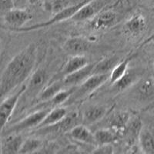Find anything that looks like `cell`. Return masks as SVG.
Listing matches in <instances>:
<instances>
[{
  "mask_svg": "<svg viewBox=\"0 0 154 154\" xmlns=\"http://www.w3.org/2000/svg\"><path fill=\"white\" fill-rule=\"evenodd\" d=\"M37 55V46L31 43L9 62L0 77V102L29 78L36 65Z\"/></svg>",
  "mask_w": 154,
  "mask_h": 154,
  "instance_id": "cell-1",
  "label": "cell"
},
{
  "mask_svg": "<svg viewBox=\"0 0 154 154\" xmlns=\"http://www.w3.org/2000/svg\"><path fill=\"white\" fill-rule=\"evenodd\" d=\"M109 74H92L89 78L76 86L68 101H78L93 93L96 89L109 80Z\"/></svg>",
  "mask_w": 154,
  "mask_h": 154,
  "instance_id": "cell-2",
  "label": "cell"
},
{
  "mask_svg": "<svg viewBox=\"0 0 154 154\" xmlns=\"http://www.w3.org/2000/svg\"><path fill=\"white\" fill-rule=\"evenodd\" d=\"M121 19L122 16L118 9L107 7L89 20V27L96 31L108 29L117 24Z\"/></svg>",
  "mask_w": 154,
  "mask_h": 154,
  "instance_id": "cell-3",
  "label": "cell"
},
{
  "mask_svg": "<svg viewBox=\"0 0 154 154\" xmlns=\"http://www.w3.org/2000/svg\"><path fill=\"white\" fill-rule=\"evenodd\" d=\"M89 1H90V0H82V1H79V2H76L74 5L69 6V7L63 9L61 12L53 15V17L51 18L49 20H48V21L40 23H36V24L32 25V26H29L22 27V28L16 30V32H29L36 29H40L50 26L55 24V23H60V22L65 21L66 19H71L76 13L77 11L79 10L82 5H85Z\"/></svg>",
  "mask_w": 154,
  "mask_h": 154,
  "instance_id": "cell-4",
  "label": "cell"
},
{
  "mask_svg": "<svg viewBox=\"0 0 154 154\" xmlns=\"http://www.w3.org/2000/svg\"><path fill=\"white\" fill-rule=\"evenodd\" d=\"M26 89V85H22L16 93L9 95L0 102V133L9 122Z\"/></svg>",
  "mask_w": 154,
  "mask_h": 154,
  "instance_id": "cell-5",
  "label": "cell"
},
{
  "mask_svg": "<svg viewBox=\"0 0 154 154\" xmlns=\"http://www.w3.org/2000/svg\"><path fill=\"white\" fill-rule=\"evenodd\" d=\"M50 109L51 108H44L42 109L36 110L29 114L27 116L19 120L14 125L11 126L7 130H5V134L19 133L25 130L32 129V128H37L42 123V121L43 120L46 114L49 112Z\"/></svg>",
  "mask_w": 154,
  "mask_h": 154,
  "instance_id": "cell-6",
  "label": "cell"
},
{
  "mask_svg": "<svg viewBox=\"0 0 154 154\" xmlns=\"http://www.w3.org/2000/svg\"><path fill=\"white\" fill-rule=\"evenodd\" d=\"M112 0H90L83 5L71 18L75 22L89 21L109 5Z\"/></svg>",
  "mask_w": 154,
  "mask_h": 154,
  "instance_id": "cell-7",
  "label": "cell"
},
{
  "mask_svg": "<svg viewBox=\"0 0 154 154\" xmlns=\"http://www.w3.org/2000/svg\"><path fill=\"white\" fill-rule=\"evenodd\" d=\"M48 79L49 74L46 69L39 68L34 70L33 72L30 75L29 80L26 85V89L23 95H26L27 97L29 99L37 97L42 89L46 87Z\"/></svg>",
  "mask_w": 154,
  "mask_h": 154,
  "instance_id": "cell-8",
  "label": "cell"
},
{
  "mask_svg": "<svg viewBox=\"0 0 154 154\" xmlns=\"http://www.w3.org/2000/svg\"><path fill=\"white\" fill-rule=\"evenodd\" d=\"M32 19V15L26 9L13 7L4 13V22L12 31L24 27Z\"/></svg>",
  "mask_w": 154,
  "mask_h": 154,
  "instance_id": "cell-9",
  "label": "cell"
},
{
  "mask_svg": "<svg viewBox=\"0 0 154 154\" xmlns=\"http://www.w3.org/2000/svg\"><path fill=\"white\" fill-rule=\"evenodd\" d=\"M91 42L82 36H74L68 38L63 44V50L70 56H82L89 51Z\"/></svg>",
  "mask_w": 154,
  "mask_h": 154,
  "instance_id": "cell-10",
  "label": "cell"
},
{
  "mask_svg": "<svg viewBox=\"0 0 154 154\" xmlns=\"http://www.w3.org/2000/svg\"><path fill=\"white\" fill-rule=\"evenodd\" d=\"M94 66L95 63H89L83 68L62 78L61 80L64 88L75 87L80 85L93 74Z\"/></svg>",
  "mask_w": 154,
  "mask_h": 154,
  "instance_id": "cell-11",
  "label": "cell"
},
{
  "mask_svg": "<svg viewBox=\"0 0 154 154\" xmlns=\"http://www.w3.org/2000/svg\"><path fill=\"white\" fill-rule=\"evenodd\" d=\"M140 70L129 68L123 76L112 83V86L116 91L122 92L136 84L140 79Z\"/></svg>",
  "mask_w": 154,
  "mask_h": 154,
  "instance_id": "cell-12",
  "label": "cell"
},
{
  "mask_svg": "<svg viewBox=\"0 0 154 154\" xmlns=\"http://www.w3.org/2000/svg\"><path fill=\"white\" fill-rule=\"evenodd\" d=\"M70 137L74 140L87 145L96 146L97 144L96 142L94 133L86 127V125L77 124L69 130Z\"/></svg>",
  "mask_w": 154,
  "mask_h": 154,
  "instance_id": "cell-13",
  "label": "cell"
},
{
  "mask_svg": "<svg viewBox=\"0 0 154 154\" xmlns=\"http://www.w3.org/2000/svg\"><path fill=\"white\" fill-rule=\"evenodd\" d=\"M146 28V20L140 13H135L124 24V31L130 35H138Z\"/></svg>",
  "mask_w": 154,
  "mask_h": 154,
  "instance_id": "cell-14",
  "label": "cell"
},
{
  "mask_svg": "<svg viewBox=\"0 0 154 154\" xmlns=\"http://www.w3.org/2000/svg\"><path fill=\"white\" fill-rule=\"evenodd\" d=\"M23 140L19 133H11L6 137L1 143V152L2 153H19Z\"/></svg>",
  "mask_w": 154,
  "mask_h": 154,
  "instance_id": "cell-15",
  "label": "cell"
},
{
  "mask_svg": "<svg viewBox=\"0 0 154 154\" xmlns=\"http://www.w3.org/2000/svg\"><path fill=\"white\" fill-rule=\"evenodd\" d=\"M88 64H89V60L84 55L70 56L68 61L66 62L63 68L62 69L61 72H60L59 75L61 76L62 79L66 75H69V74L75 72L77 70L83 68Z\"/></svg>",
  "mask_w": 154,
  "mask_h": 154,
  "instance_id": "cell-16",
  "label": "cell"
},
{
  "mask_svg": "<svg viewBox=\"0 0 154 154\" xmlns=\"http://www.w3.org/2000/svg\"><path fill=\"white\" fill-rule=\"evenodd\" d=\"M107 113V108L100 105L89 106L82 114V122L85 124H93L98 123Z\"/></svg>",
  "mask_w": 154,
  "mask_h": 154,
  "instance_id": "cell-17",
  "label": "cell"
},
{
  "mask_svg": "<svg viewBox=\"0 0 154 154\" xmlns=\"http://www.w3.org/2000/svg\"><path fill=\"white\" fill-rule=\"evenodd\" d=\"M138 143L143 153L154 154V130L143 126L139 136Z\"/></svg>",
  "mask_w": 154,
  "mask_h": 154,
  "instance_id": "cell-18",
  "label": "cell"
},
{
  "mask_svg": "<svg viewBox=\"0 0 154 154\" xmlns=\"http://www.w3.org/2000/svg\"><path fill=\"white\" fill-rule=\"evenodd\" d=\"M68 112L66 107L56 106L55 108L51 109L37 129L53 126L56 123H60V121L63 120L66 116Z\"/></svg>",
  "mask_w": 154,
  "mask_h": 154,
  "instance_id": "cell-19",
  "label": "cell"
},
{
  "mask_svg": "<svg viewBox=\"0 0 154 154\" xmlns=\"http://www.w3.org/2000/svg\"><path fill=\"white\" fill-rule=\"evenodd\" d=\"M119 131L118 130L107 127L96 130L94 136L97 146L112 144L119 137Z\"/></svg>",
  "mask_w": 154,
  "mask_h": 154,
  "instance_id": "cell-20",
  "label": "cell"
},
{
  "mask_svg": "<svg viewBox=\"0 0 154 154\" xmlns=\"http://www.w3.org/2000/svg\"><path fill=\"white\" fill-rule=\"evenodd\" d=\"M130 120V115L129 112L119 111L115 112L109 116L107 120V128H112L115 130H123Z\"/></svg>",
  "mask_w": 154,
  "mask_h": 154,
  "instance_id": "cell-21",
  "label": "cell"
},
{
  "mask_svg": "<svg viewBox=\"0 0 154 154\" xmlns=\"http://www.w3.org/2000/svg\"><path fill=\"white\" fill-rule=\"evenodd\" d=\"M75 3L74 0H45L42 8L46 12L55 15Z\"/></svg>",
  "mask_w": 154,
  "mask_h": 154,
  "instance_id": "cell-22",
  "label": "cell"
},
{
  "mask_svg": "<svg viewBox=\"0 0 154 154\" xmlns=\"http://www.w3.org/2000/svg\"><path fill=\"white\" fill-rule=\"evenodd\" d=\"M63 89H65V88L63 86L61 79H56L49 85L46 86V87L42 89V92L37 96L38 101L46 103L53 98L58 92H60Z\"/></svg>",
  "mask_w": 154,
  "mask_h": 154,
  "instance_id": "cell-23",
  "label": "cell"
},
{
  "mask_svg": "<svg viewBox=\"0 0 154 154\" xmlns=\"http://www.w3.org/2000/svg\"><path fill=\"white\" fill-rule=\"evenodd\" d=\"M135 92L141 99H149L154 96V81L150 78L139 80Z\"/></svg>",
  "mask_w": 154,
  "mask_h": 154,
  "instance_id": "cell-24",
  "label": "cell"
},
{
  "mask_svg": "<svg viewBox=\"0 0 154 154\" xmlns=\"http://www.w3.org/2000/svg\"><path fill=\"white\" fill-rule=\"evenodd\" d=\"M119 62V59L116 56L104 58L97 63H95L93 74H109Z\"/></svg>",
  "mask_w": 154,
  "mask_h": 154,
  "instance_id": "cell-25",
  "label": "cell"
},
{
  "mask_svg": "<svg viewBox=\"0 0 154 154\" xmlns=\"http://www.w3.org/2000/svg\"><path fill=\"white\" fill-rule=\"evenodd\" d=\"M132 58H133V56L126 58L125 60H121L112 69V70L109 73V81L111 85L123 76L125 72L127 71Z\"/></svg>",
  "mask_w": 154,
  "mask_h": 154,
  "instance_id": "cell-26",
  "label": "cell"
},
{
  "mask_svg": "<svg viewBox=\"0 0 154 154\" xmlns=\"http://www.w3.org/2000/svg\"><path fill=\"white\" fill-rule=\"evenodd\" d=\"M75 87L65 88V89H61L49 101L46 102V103H49V105L53 106L55 107L59 106L61 104L64 103L68 101L69 99L71 97L74 90H75Z\"/></svg>",
  "mask_w": 154,
  "mask_h": 154,
  "instance_id": "cell-27",
  "label": "cell"
},
{
  "mask_svg": "<svg viewBox=\"0 0 154 154\" xmlns=\"http://www.w3.org/2000/svg\"><path fill=\"white\" fill-rule=\"evenodd\" d=\"M42 146V140L36 137H29L24 140L19 153H32L40 149Z\"/></svg>",
  "mask_w": 154,
  "mask_h": 154,
  "instance_id": "cell-28",
  "label": "cell"
},
{
  "mask_svg": "<svg viewBox=\"0 0 154 154\" xmlns=\"http://www.w3.org/2000/svg\"><path fill=\"white\" fill-rule=\"evenodd\" d=\"M142 128V123L139 118H135L129 121V123L124 128V130H126L127 131V138L129 139V140L130 141H133L135 140H138Z\"/></svg>",
  "mask_w": 154,
  "mask_h": 154,
  "instance_id": "cell-29",
  "label": "cell"
},
{
  "mask_svg": "<svg viewBox=\"0 0 154 154\" xmlns=\"http://www.w3.org/2000/svg\"><path fill=\"white\" fill-rule=\"evenodd\" d=\"M95 153H112L113 152V147L112 144H106V145L97 146L96 147V149L93 150Z\"/></svg>",
  "mask_w": 154,
  "mask_h": 154,
  "instance_id": "cell-30",
  "label": "cell"
},
{
  "mask_svg": "<svg viewBox=\"0 0 154 154\" xmlns=\"http://www.w3.org/2000/svg\"><path fill=\"white\" fill-rule=\"evenodd\" d=\"M14 7L13 0H0V12H7Z\"/></svg>",
  "mask_w": 154,
  "mask_h": 154,
  "instance_id": "cell-31",
  "label": "cell"
},
{
  "mask_svg": "<svg viewBox=\"0 0 154 154\" xmlns=\"http://www.w3.org/2000/svg\"><path fill=\"white\" fill-rule=\"evenodd\" d=\"M14 7L25 9L26 5L29 3V0H13Z\"/></svg>",
  "mask_w": 154,
  "mask_h": 154,
  "instance_id": "cell-32",
  "label": "cell"
},
{
  "mask_svg": "<svg viewBox=\"0 0 154 154\" xmlns=\"http://www.w3.org/2000/svg\"><path fill=\"white\" fill-rule=\"evenodd\" d=\"M153 40H154V32L152 34H151V35L146 38V39H145V40H144L143 42L141 43V45H140V47H144V46H146V45H148L149 43H150V42H152Z\"/></svg>",
  "mask_w": 154,
  "mask_h": 154,
  "instance_id": "cell-33",
  "label": "cell"
},
{
  "mask_svg": "<svg viewBox=\"0 0 154 154\" xmlns=\"http://www.w3.org/2000/svg\"><path fill=\"white\" fill-rule=\"evenodd\" d=\"M144 47H150L152 48V49H154V40L152 41V42H151L150 43H149L148 45H146V46H145Z\"/></svg>",
  "mask_w": 154,
  "mask_h": 154,
  "instance_id": "cell-34",
  "label": "cell"
},
{
  "mask_svg": "<svg viewBox=\"0 0 154 154\" xmlns=\"http://www.w3.org/2000/svg\"><path fill=\"white\" fill-rule=\"evenodd\" d=\"M38 1H40V0H29V4H31V5H34V4L37 3Z\"/></svg>",
  "mask_w": 154,
  "mask_h": 154,
  "instance_id": "cell-35",
  "label": "cell"
},
{
  "mask_svg": "<svg viewBox=\"0 0 154 154\" xmlns=\"http://www.w3.org/2000/svg\"><path fill=\"white\" fill-rule=\"evenodd\" d=\"M0 53H1V43H0Z\"/></svg>",
  "mask_w": 154,
  "mask_h": 154,
  "instance_id": "cell-36",
  "label": "cell"
},
{
  "mask_svg": "<svg viewBox=\"0 0 154 154\" xmlns=\"http://www.w3.org/2000/svg\"><path fill=\"white\" fill-rule=\"evenodd\" d=\"M153 68H154V63H153Z\"/></svg>",
  "mask_w": 154,
  "mask_h": 154,
  "instance_id": "cell-37",
  "label": "cell"
}]
</instances>
